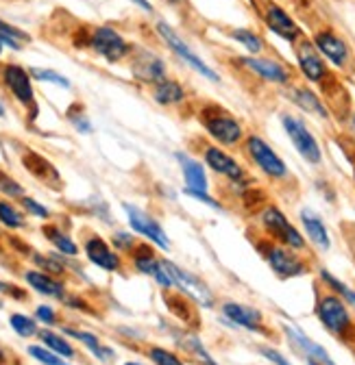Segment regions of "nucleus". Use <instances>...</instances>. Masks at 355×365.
Returning <instances> with one entry per match:
<instances>
[{"instance_id": "f257e3e1", "label": "nucleus", "mask_w": 355, "mask_h": 365, "mask_svg": "<svg viewBox=\"0 0 355 365\" xmlns=\"http://www.w3.org/2000/svg\"><path fill=\"white\" fill-rule=\"evenodd\" d=\"M242 157L246 163L269 182V185L277 187L279 192H290L299 187V180L294 178L288 163L279 157V153L264 140L257 133H249L246 140L240 146Z\"/></svg>"}, {"instance_id": "f03ea898", "label": "nucleus", "mask_w": 355, "mask_h": 365, "mask_svg": "<svg viewBox=\"0 0 355 365\" xmlns=\"http://www.w3.org/2000/svg\"><path fill=\"white\" fill-rule=\"evenodd\" d=\"M196 122L201 124L207 140L227 150H240L242 142L249 135L242 120H238L227 107L211 101L201 103V107L196 109Z\"/></svg>"}, {"instance_id": "7ed1b4c3", "label": "nucleus", "mask_w": 355, "mask_h": 365, "mask_svg": "<svg viewBox=\"0 0 355 365\" xmlns=\"http://www.w3.org/2000/svg\"><path fill=\"white\" fill-rule=\"evenodd\" d=\"M249 240L253 242V246L261 255V259L269 263V267L273 269L277 279L290 281V279H299V277H305V274L312 272V261L307 259V255L290 250L288 246L271 240L261 231L259 233L249 231Z\"/></svg>"}, {"instance_id": "20e7f679", "label": "nucleus", "mask_w": 355, "mask_h": 365, "mask_svg": "<svg viewBox=\"0 0 355 365\" xmlns=\"http://www.w3.org/2000/svg\"><path fill=\"white\" fill-rule=\"evenodd\" d=\"M188 148L205 163L209 172H214L218 178H223V182H234V180H246L253 178L249 168L238 161L227 148L214 144L211 140L203 135H192L188 140Z\"/></svg>"}, {"instance_id": "39448f33", "label": "nucleus", "mask_w": 355, "mask_h": 365, "mask_svg": "<svg viewBox=\"0 0 355 365\" xmlns=\"http://www.w3.org/2000/svg\"><path fill=\"white\" fill-rule=\"evenodd\" d=\"M314 313L329 335H334L340 341L351 339V335L355 331V319L351 315V307L340 296H336L334 292H329L323 285H316Z\"/></svg>"}, {"instance_id": "423d86ee", "label": "nucleus", "mask_w": 355, "mask_h": 365, "mask_svg": "<svg viewBox=\"0 0 355 365\" xmlns=\"http://www.w3.org/2000/svg\"><path fill=\"white\" fill-rule=\"evenodd\" d=\"M255 220H257V226H259V231L264 235H269L271 240L288 246L290 250H296V252H303V255L309 252L307 237L290 222V217L286 215V211L277 202H269L266 207H261L257 211Z\"/></svg>"}, {"instance_id": "0eeeda50", "label": "nucleus", "mask_w": 355, "mask_h": 365, "mask_svg": "<svg viewBox=\"0 0 355 365\" xmlns=\"http://www.w3.org/2000/svg\"><path fill=\"white\" fill-rule=\"evenodd\" d=\"M281 126L288 135V140L292 142L294 150L299 153V157L309 165V168H321L323 165V148L321 142L316 140V135L309 130L307 122L290 111H284L279 115Z\"/></svg>"}, {"instance_id": "6e6552de", "label": "nucleus", "mask_w": 355, "mask_h": 365, "mask_svg": "<svg viewBox=\"0 0 355 365\" xmlns=\"http://www.w3.org/2000/svg\"><path fill=\"white\" fill-rule=\"evenodd\" d=\"M312 43L316 46V51L321 53V57L334 66L336 70H342V72H349L355 63V57H353V48L351 43L331 26H321L312 33Z\"/></svg>"}, {"instance_id": "1a4fd4ad", "label": "nucleus", "mask_w": 355, "mask_h": 365, "mask_svg": "<svg viewBox=\"0 0 355 365\" xmlns=\"http://www.w3.org/2000/svg\"><path fill=\"white\" fill-rule=\"evenodd\" d=\"M155 31H157L159 39L166 43V48L172 51V55L179 57L188 68H192L196 74H201L203 78H207V81H211V83H220V74H218L214 68H209V66L190 48V43H188L179 33H176L168 22L159 20V22L155 24Z\"/></svg>"}, {"instance_id": "9d476101", "label": "nucleus", "mask_w": 355, "mask_h": 365, "mask_svg": "<svg viewBox=\"0 0 355 365\" xmlns=\"http://www.w3.org/2000/svg\"><path fill=\"white\" fill-rule=\"evenodd\" d=\"M253 5H257L259 18L266 24L271 33H275L279 39L288 43H296L301 37H305L303 29L296 24V20L279 5L275 0H251Z\"/></svg>"}, {"instance_id": "9b49d317", "label": "nucleus", "mask_w": 355, "mask_h": 365, "mask_svg": "<svg viewBox=\"0 0 355 365\" xmlns=\"http://www.w3.org/2000/svg\"><path fill=\"white\" fill-rule=\"evenodd\" d=\"M292 51H294V59H296V68L301 72V76L312 83L323 87L334 74L329 70V63L321 57V53L316 51V46L312 43L307 35L301 37L296 43H292Z\"/></svg>"}, {"instance_id": "f8f14e48", "label": "nucleus", "mask_w": 355, "mask_h": 365, "mask_svg": "<svg viewBox=\"0 0 355 365\" xmlns=\"http://www.w3.org/2000/svg\"><path fill=\"white\" fill-rule=\"evenodd\" d=\"M234 61L240 68H244L246 72L255 74L264 83L279 85V87H288V85L294 83V70L288 63H284L281 59L264 57V55H251V57H236Z\"/></svg>"}, {"instance_id": "ddd939ff", "label": "nucleus", "mask_w": 355, "mask_h": 365, "mask_svg": "<svg viewBox=\"0 0 355 365\" xmlns=\"http://www.w3.org/2000/svg\"><path fill=\"white\" fill-rule=\"evenodd\" d=\"M0 78H3V85L9 89V94L29 109L31 120H35L39 109L35 105V89H33V78L29 70H24L18 63H5L3 72H0Z\"/></svg>"}, {"instance_id": "4468645a", "label": "nucleus", "mask_w": 355, "mask_h": 365, "mask_svg": "<svg viewBox=\"0 0 355 365\" xmlns=\"http://www.w3.org/2000/svg\"><path fill=\"white\" fill-rule=\"evenodd\" d=\"M90 48L109 63H118L133 53V46L114 26H107V24L96 26L90 33Z\"/></svg>"}, {"instance_id": "2eb2a0df", "label": "nucleus", "mask_w": 355, "mask_h": 365, "mask_svg": "<svg viewBox=\"0 0 355 365\" xmlns=\"http://www.w3.org/2000/svg\"><path fill=\"white\" fill-rule=\"evenodd\" d=\"M129 59H131V74L138 83L153 87L168 76L166 61L149 48H133Z\"/></svg>"}, {"instance_id": "dca6fc26", "label": "nucleus", "mask_w": 355, "mask_h": 365, "mask_svg": "<svg viewBox=\"0 0 355 365\" xmlns=\"http://www.w3.org/2000/svg\"><path fill=\"white\" fill-rule=\"evenodd\" d=\"M161 261H164L166 269L170 272V277L174 279V285L179 287L188 298H192L196 304H201V307H205V309H211V307L216 304L214 294L209 292V287L196 277V274H192V272L179 267V265L172 263V261H168V259H161Z\"/></svg>"}, {"instance_id": "f3484780", "label": "nucleus", "mask_w": 355, "mask_h": 365, "mask_svg": "<svg viewBox=\"0 0 355 365\" xmlns=\"http://www.w3.org/2000/svg\"><path fill=\"white\" fill-rule=\"evenodd\" d=\"M286 98L296 107L301 109L303 113L312 115L321 122H329L334 115H331V109L325 105V101L316 94L312 87L307 85H301V83H292L286 87Z\"/></svg>"}, {"instance_id": "a211bd4d", "label": "nucleus", "mask_w": 355, "mask_h": 365, "mask_svg": "<svg viewBox=\"0 0 355 365\" xmlns=\"http://www.w3.org/2000/svg\"><path fill=\"white\" fill-rule=\"evenodd\" d=\"M122 209H124V213H126V217H129V226H131L138 235H144L149 242H153V244L159 246L161 250H168V248H170L168 235L164 233L161 224H159L153 215H149L146 211L138 209L136 205H129V202H122Z\"/></svg>"}, {"instance_id": "6ab92c4d", "label": "nucleus", "mask_w": 355, "mask_h": 365, "mask_svg": "<svg viewBox=\"0 0 355 365\" xmlns=\"http://www.w3.org/2000/svg\"><path fill=\"white\" fill-rule=\"evenodd\" d=\"M223 309V315L234 322L236 327L240 329H246L251 333H259V335H269V329H266V319H264V313L255 307H249L244 302H223L220 304Z\"/></svg>"}, {"instance_id": "aec40b11", "label": "nucleus", "mask_w": 355, "mask_h": 365, "mask_svg": "<svg viewBox=\"0 0 355 365\" xmlns=\"http://www.w3.org/2000/svg\"><path fill=\"white\" fill-rule=\"evenodd\" d=\"M133 265H136L138 272H142V274H146V277L155 279L159 287H164V289L176 287L174 285V279L170 277V272L164 265V261L157 259L155 252H153V248H149L146 244L136 246V252H133Z\"/></svg>"}, {"instance_id": "412c9836", "label": "nucleus", "mask_w": 355, "mask_h": 365, "mask_svg": "<svg viewBox=\"0 0 355 365\" xmlns=\"http://www.w3.org/2000/svg\"><path fill=\"white\" fill-rule=\"evenodd\" d=\"M299 220H301V226H303V235L307 237V242L312 244L314 248H319L321 252H329L331 248V237H329V231L323 222V217L309 207H303L299 211Z\"/></svg>"}, {"instance_id": "4be33fe9", "label": "nucleus", "mask_w": 355, "mask_h": 365, "mask_svg": "<svg viewBox=\"0 0 355 365\" xmlns=\"http://www.w3.org/2000/svg\"><path fill=\"white\" fill-rule=\"evenodd\" d=\"M22 163H24V170L33 178H37L39 182H44V185H49L51 190H61V185H64L61 174L46 157H41V155H37L33 150H24Z\"/></svg>"}, {"instance_id": "5701e85b", "label": "nucleus", "mask_w": 355, "mask_h": 365, "mask_svg": "<svg viewBox=\"0 0 355 365\" xmlns=\"http://www.w3.org/2000/svg\"><path fill=\"white\" fill-rule=\"evenodd\" d=\"M281 329H284V333H286L290 346H292L303 359H314V361H321V363H325V365H336L334 359L329 356V352H327L321 344H316L314 339H309L301 329H296V327H292V324H281Z\"/></svg>"}, {"instance_id": "b1692460", "label": "nucleus", "mask_w": 355, "mask_h": 365, "mask_svg": "<svg viewBox=\"0 0 355 365\" xmlns=\"http://www.w3.org/2000/svg\"><path fill=\"white\" fill-rule=\"evenodd\" d=\"M85 255L96 267H101L105 272H118L122 267L120 255L96 233L85 237Z\"/></svg>"}, {"instance_id": "393cba45", "label": "nucleus", "mask_w": 355, "mask_h": 365, "mask_svg": "<svg viewBox=\"0 0 355 365\" xmlns=\"http://www.w3.org/2000/svg\"><path fill=\"white\" fill-rule=\"evenodd\" d=\"M151 96L159 107L172 109V107H181L190 101V94L186 85L179 78L166 76L164 81H159L157 85L151 87Z\"/></svg>"}, {"instance_id": "a878e982", "label": "nucleus", "mask_w": 355, "mask_h": 365, "mask_svg": "<svg viewBox=\"0 0 355 365\" xmlns=\"http://www.w3.org/2000/svg\"><path fill=\"white\" fill-rule=\"evenodd\" d=\"M174 159L181 168L184 180L188 190H199V192H209V176H207V168L203 165L201 159L192 157L186 150L174 153Z\"/></svg>"}, {"instance_id": "bb28decb", "label": "nucleus", "mask_w": 355, "mask_h": 365, "mask_svg": "<svg viewBox=\"0 0 355 365\" xmlns=\"http://www.w3.org/2000/svg\"><path fill=\"white\" fill-rule=\"evenodd\" d=\"M24 281L29 283V287H33L37 294L49 296V298H66V289L59 281H55L51 274L39 272V269H31L24 274Z\"/></svg>"}, {"instance_id": "cd10ccee", "label": "nucleus", "mask_w": 355, "mask_h": 365, "mask_svg": "<svg viewBox=\"0 0 355 365\" xmlns=\"http://www.w3.org/2000/svg\"><path fill=\"white\" fill-rule=\"evenodd\" d=\"M227 35H229L236 43H240L242 48H244L246 53H251V55H264V53H266V39H264L257 31H253V29L231 26V29L227 31Z\"/></svg>"}, {"instance_id": "c85d7f7f", "label": "nucleus", "mask_w": 355, "mask_h": 365, "mask_svg": "<svg viewBox=\"0 0 355 365\" xmlns=\"http://www.w3.org/2000/svg\"><path fill=\"white\" fill-rule=\"evenodd\" d=\"M316 272H319V281H321V285L327 287L329 292H334L336 296H340V298L355 311V289L349 287L346 283H342L338 277H334V274H331L327 267H319Z\"/></svg>"}, {"instance_id": "c756f323", "label": "nucleus", "mask_w": 355, "mask_h": 365, "mask_svg": "<svg viewBox=\"0 0 355 365\" xmlns=\"http://www.w3.org/2000/svg\"><path fill=\"white\" fill-rule=\"evenodd\" d=\"M41 233H44V237H46L59 252H64V255H68V257H76L79 255V246L70 240V235H66L59 226H55V224H46L41 228Z\"/></svg>"}, {"instance_id": "7c9ffc66", "label": "nucleus", "mask_w": 355, "mask_h": 365, "mask_svg": "<svg viewBox=\"0 0 355 365\" xmlns=\"http://www.w3.org/2000/svg\"><path fill=\"white\" fill-rule=\"evenodd\" d=\"M66 335H70V337L79 339L83 346L90 348V350L94 352V356H96V359H101L103 363L111 361V356H114V350H111V348H107V346H103V344L99 341V337H96V335H92V333H85V331H76V329H66Z\"/></svg>"}, {"instance_id": "2f4dec72", "label": "nucleus", "mask_w": 355, "mask_h": 365, "mask_svg": "<svg viewBox=\"0 0 355 365\" xmlns=\"http://www.w3.org/2000/svg\"><path fill=\"white\" fill-rule=\"evenodd\" d=\"M0 39H3V43L9 46L11 51H22V41H31V35L11 26L5 20H0Z\"/></svg>"}, {"instance_id": "473e14b6", "label": "nucleus", "mask_w": 355, "mask_h": 365, "mask_svg": "<svg viewBox=\"0 0 355 365\" xmlns=\"http://www.w3.org/2000/svg\"><path fill=\"white\" fill-rule=\"evenodd\" d=\"M39 335V339L46 344L53 352H57L59 356H64V359H72L74 356V348L68 344V339H64L61 335H57V333H53V331H39L37 333Z\"/></svg>"}, {"instance_id": "72a5a7b5", "label": "nucleus", "mask_w": 355, "mask_h": 365, "mask_svg": "<svg viewBox=\"0 0 355 365\" xmlns=\"http://www.w3.org/2000/svg\"><path fill=\"white\" fill-rule=\"evenodd\" d=\"M0 224L7 226V228H24L26 217L9 200H0Z\"/></svg>"}, {"instance_id": "f704fd0d", "label": "nucleus", "mask_w": 355, "mask_h": 365, "mask_svg": "<svg viewBox=\"0 0 355 365\" xmlns=\"http://www.w3.org/2000/svg\"><path fill=\"white\" fill-rule=\"evenodd\" d=\"M0 194H3L7 200H20L22 196H26L24 187L14 176H9L3 168H0Z\"/></svg>"}, {"instance_id": "c9c22d12", "label": "nucleus", "mask_w": 355, "mask_h": 365, "mask_svg": "<svg viewBox=\"0 0 355 365\" xmlns=\"http://www.w3.org/2000/svg\"><path fill=\"white\" fill-rule=\"evenodd\" d=\"M9 324L11 329L20 335V337H33L37 335V324H35V319H31L29 315H22V313H14L9 317Z\"/></svg>"}, {"instance_id": "e433bc0d", "label": "nucleus", "mask_w": 355, "mask_h": 365, "mask_svg": "<svg viewBox=\"0 0 355 365\" xmlns=\"http://www.w3.org/2000/svg\"><path fill=\"white\" fill-rule=\"evenodd\" d=\"M66 118H68V122H70L79 133H83V135H90V133H92V122H90V118H87V113L83 111L81 105H72V107L68 109Z\"/></svg>"}, {"instance_id": "4c0bfd02", "label": "nucleus", "mask_w": 355, "mask_h": 365, "mask_svg": "<svg viewBox=\"0 0 355 365\" xmlns=\"http://www.w3.org/2000/svg\"><path fill=\"white\" fill-rule=\"evenodd\" d=\"M29 354L39 361L41 365H70L64 356L53 352L51 348H41V346H29Z\"/></svg>"}, {"instance_id": "58836bf2", "label": "nucleus", "mask_w": 355, "mask_h": 365, "mask_svg": "<svg viewBox=\"0 0 355 365\" xmlns=\"http://www.w3.org/2000/svg\"><path fill=\"white\" fill-rule=\"evenodd\" d=\"M29 74H31V78H35V81H41V83H53V85H59V87H70V81L64 76V74H59V72H55V70H46V68H31L29 70Z\"/></svg>"}, {"instance_id": "ea45409f", "label": "nucleus", "mask_w": 355, "mask_h": 365, "mask_svg": "<svg viewBox=\"0 0 355 365\" xmlns=\"http://www.w3.org/2000/svg\"><path fill=\"white\" fill-rule=\"evenodd\" d=\"M149 359L155 363V365H184V361L176 356L172 350L168 348H161V346H151L149 348Z\"/></svg>"}, {"instance_id": "a19ab883", "label": "nucleus", "mask_w": 355, "mask_h": 365, "mask_svg": "<svg viewBox=\"0 0 355 365\" xmlns=\"http://www.w3.org/2000/svg\"><path fill=\"white\" fill-rule=\"evenodd\" d=\"M184 194L190 196V198H194V200H199V202H203V205H207V207L214 209V211H227V205H225L223 200H220V198L209 196V192H199V190H188V187H184Z\"/></svg>"}, {"instance_id": "79ce46f5", "label": "nucleus", "mask_w": 355, "mask_h": 365, "mask_svg": "<svg viewBox=\"0 0 355 365\" xmlns=\"http://www.w3.org/2000/svg\"><path fill=\"white\" fill-rule=\"evenodd\" d=\"M20 205L24 207V211L29 213V215H33V217H39V220H49L51 217V211L44 207V205H39L35 198H31V196H22L20 198Z\"/></svg>"}, {"instance_id": "37998d69", "label": "nucleus", "mask_w": 355, "mask_h": 365, "mask_svg": "<svg viewBox=\"0 0 355 365\" xmlns=\"http://www.w3.org/2000/svg\"><path fill=\"white\" fill-rule=\"evenodd\" d=\"M184 346H186V348H188L190 352H194V354H196V356H199V359H201V361H203L205 365H218V363H216V361H214V359L209 356V352H207V350L203 348V344H201V341H199L196 337H188V339L184 341Z\"/></svg>"}, {"instance_id": "c03bdc74", "label": "nucleus", "mask_w": 355, "mask_h": 365, "mask_svg": "<svg viewBox=\"0 0 355 365\" xmlns=\"http://www.w3.org/2000/svg\"><path fill=\"white\" fill-rule=\"evenodd\" d=\"M259 354L266 359V361H271L273 365H292L290 359H286L277 348H271V346H257Z\"/></svg>"}, {"instance_id": "a18cd8bd", "label": "nucleus", "mask_w": 355, "mask_h": 365, "mask_svg": "<svg viewBox=\"0 0 355 365\" xmlns=\"http://www.w3.org/2000/svg\"><path fill=\"white\" fill-rule=\"evenodd\" d=\"M114 246L118 250H133L136 248V240H133V235H129V233L118 231V233H114Z\"/></svg>"}, {"instance_id": "49530a36", "label": "nucleus", "mask_w": 355, "mask_h": 365, "mask_svg": "<svg viewBox=\"0 0 355 365\" xmlns=\"http://www.w3.org/2000/svg\"><path fill=\"white\" fill-rule=\"evenodd\" d=\"M35 263L41 265V269H46V272H51V274H64V265L57 263L55 259H46V257L35 255Z\"/></svg>"}, {"instance_id": "de8ad7c7", "label": "nucleus", "mask_w": 355, "mask_h": 365, "mask_svg": "<svg viewBox=\"0 0 355 365\" xmlns=\"http://www.w3.org/2000/svg\"><path fill=\"white\" fill-rule=\"evenodd\" d=\"M35 315L37 319H41L44 324H57V313L49 307V304H41L35 309Z\"/></svg>"}, {"instance_id": "09e8293b", "label": "nucleus", "mask_w": 355, "mask_h": 365, "mask_svg": "<svg viewBox=\"0 0 355 365\" xmlns=\"http://www.w3.org/2000/svg\"><path fill=\"white\" fill-rule=\"evenodd\" d=\"M131 3L136 7H140L142 11H146V14H153V5L149 3V0H131Z\"/></svg>"}, {"instance_id": "8fccbe9b", "label": "nucleus", "mask_w": 355, "mask_h": 365, "mask_svg": "<svg viewBox=\"0 0 355 365\" xmlns=\"http://www.w3.org/2000/svg\"><path fill=\"white\" fill-rule=\"evenodd\" d=\"M166 5H172V7H179V5H188V0H164Z\"/></svg>"}, {"instance_id": "3c124183", "label": "nucleus", "mask_w": 355, "mask_h": 365, "mask_svg": "<svg viewBox=\"0 0 355 365\" xmlns=\"http://www.w3.org/2000/svg\"><path fill=\"white\" fill-rule=\"evenodd\" d=\"M346 157L351 159V165H353V180H355V155H349V153H346Z\"/></svg>"}, {"instance_id": "603ef678", "label": "nucleus", "mask_w": 355, "mask_h": 365, "mask_svg": "<svg viewBox=\"0 0 355 365\" xmlns=\"http://www.w3.org/2000/svg\"><path fill=\"white\" fill-rule=\"evenodd\" d=\"M305 363H307V365H325V363H321V361H314V359H305Z\"/></svg>"}, {"instance_id": "864d4df0", "label": "nucleus", "mask_w": 355, "mask_h": 365, "mask_svg": "<svg viewBox=\"0 0 355 365\" xmlns=\"http://www.w3.org/2000/svg\"><path fill=\"white\" fill-rule=\"evenodd\" d=\"M0 118H5V107H3V103H0Z\"/></svg>"}, {"instance_id": "5fc2aeb1", "label": "nucleus", "mask_w": 355, "mask_h": 365, "mask_svg": "<svg viewBox=\"0 0 355 365\" xmlns=\"http://www.w3.org/2000/svg\"><path fill=\"white\" fill-rule=\"evenodd\" d=\"M3 361H5V352H3V350H0V363H3Z\"/></svg>"}, {"instance_id": "6e6d98bb", "label": "nucleus", "mask_w": 355, "mask_h": 365, "mask_svg": "<svg viewBox=\"0 0 355 365\" xmlns=\"http://www.w3.org/2000/svg\"><path fill=\"white\" fill-rule=\"evenodd\" d=\"M3 46H5V43H3V39H0V53H3Z\"/></svg>"}, {"instance_id": "4d7b16f0", "label": "nucleus", "mask_w": 355, "mask_h": 365, "mask_svg": "<svg viewBox=\"0 0 355 365\" xmlns=\"http://www.w3.org/2000/svg\"><path fill=\"white\" fill-rule=\"evenodd\" d=\"M124 365H140V363H133V361H129V363H124Z\"/></svg>"}, {"instance_id": "13d9d810", "label": "nucleus", "mask_w": 355, "mask_h": 365, "mask_svg": "<svg viewBox=\"0 0 355 365\" xmlns=\"http://www.w3.org/2000/svg\"><path fill=\"white\" fill-rule=\"evenodd\" d=\"M351 120H353V124H355V111H353V115H351Z\"/></svg>"}]
</instances>
